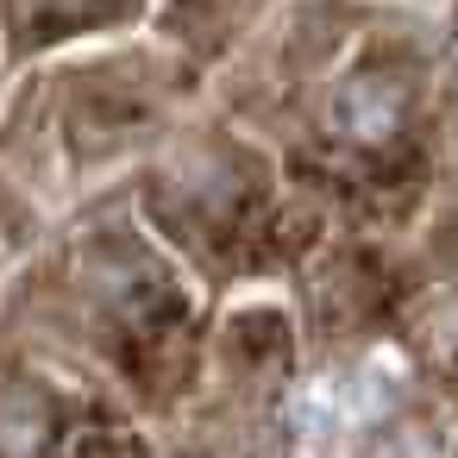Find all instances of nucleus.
<instances>
[{
	"label": "nucleus",
	"instance_id": "nucleus-1",
	"mask_svg": "<svg viewBox=\"0 0 458 458\" xmlns=\"http://www.w3.org/2000/svg\"><path fill=\"white\" fill-rule=\"evenodd\" d=\"M395 114H402V101H395V89H383V82H352V89L339 95V126H345L352 139H383V132H395Z\"/></svg>",
	"mask_w": 458,
	"mask_h": 458
}]
</instances>
